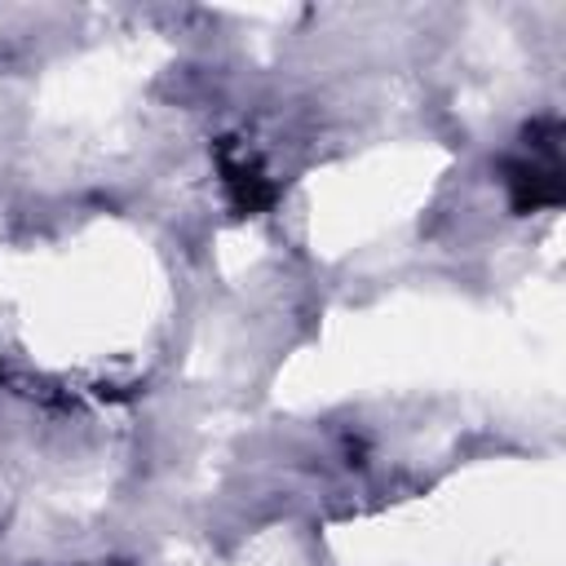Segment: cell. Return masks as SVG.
<instances>
[{
  "label": "cell",
  "mask_w": 566,
  "mask_h": 566,
  "mask_svg": "<svg viewBox=\"0 0 566 566\" xmlns=\"http://www.w3.org/2000/svg\"><path fill=\"white\" fill-rule=\"evenodd\" d=\"M509 172H513L509 186H513L517 208H544V203H557V199H562V155H557V133L544 137V142H531L526 159H517Z\"/></svg>",
  "instance_id": "6da1fadb"
}]
</instances>
